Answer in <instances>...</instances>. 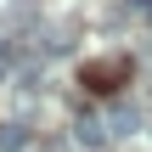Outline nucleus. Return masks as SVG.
<instances>
[{
	"instance_id": "nucleus-3",
	"label": "nucleus",
	"mask_w": 152,
	"mask_h": 152,
	"mask_svg": "<svg viewBox=\"0 0 152 152\" xmlns=\"http://www.w3.org/2000/svg\"><path fill=\"white\" fill-rule=\"evenodd\" d=\"M23 147H28V124H17V118L0 124V152H23Z\"/></svg>"
},
{
	"instance_id": "nucleus-4",
	"label": "nucleus",
	"mask_w": 152,
	"mask_h": 152,
	"mask_svg": "<svg viewBox=\"0 0 152 152\" xmlns=\"http://www.w3.org/2000/svg\"><path fill=\"white\" fill-rule=\"evenodd\" d=\"M135 124H141L135 107H113V135H135Z\"/></svg>"
},
{
	"instance_id": "nucleus-2",
	"label": "nucleus",
	"mask_w": 152,
	"mask_h": 152,
	"mask_svg": "<svg viewBox=\"0 0 152 152\" xmlns=\"http://www.w3.org/2000/svg\"><path fill=\"white\" fill-rule=\"evenodd\" d=\"M73 135H79V147H102L113 130H102V118H79V124H73Z\"/></svg>"
},
{
	"instance_id": "nucleus-1",
	"label": "nucleus",
	"mask_w": 152,
	"mask_h": 152,
	"mask_svg": "<svg viewBox=\"0 0 152 152\" xmlns=\"http://www.w3.org/2000/svg\"><path fill=\"white\" fill-rule=\"evenodd\" d=\"M124 73H130V62H124V56H107V62H90V68H85V85H90V90H118Z\"/></svg>"
}]
</instances>
